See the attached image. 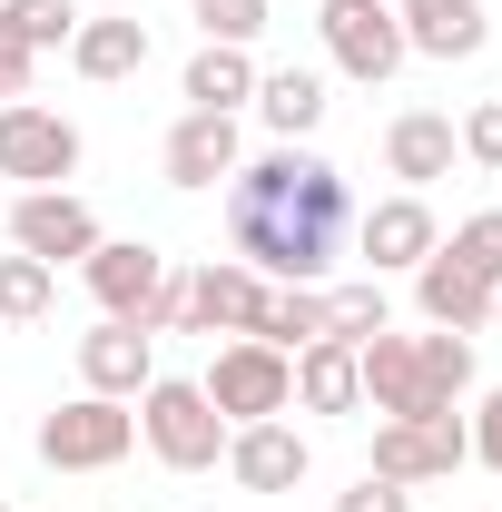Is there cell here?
<instances>
[{"label":"cell","instance_id":"6da1fadb","mask_svg":"<svg viewBox=\"0 0 502 512\" xmlns=\"http://www.w3.org/2000/svg\"><path fill=\"white\" fill-rule=\"evenodd\" d=\"M227 247L266 286H325L335 256L355 247V188H345V168L315 158L306 138H276V148L237 158V178H227Z\"/></svg>","mask_w":502,"mask_h":512},{"label":"cell","instance_id":"7a4b0ae2","mask_svg":"<svg viewBox=\"0 0 502 512\" xmlns=\"http://www.w3.org/2000/svg\"><path fill=\"white\" fill-rule=\"evenodd\" d=\"M355 365H365V404H375L384 424H404V414H463V394H473V335H365L355 345Z\"/></svg>","mask_w":502,"mask_h":512},{"label":"cell","instance_id":"3957f363","mask_svg":"<svg viewBox=\"0 0 502 512\" xmlns=\"http://www.w3.org/2000/svg\"><path fill=\"white\" fill-rule=\"evenodd\" d=\"M138 444L158 453L168 473H217V463H227V414L207 404V384L148 375L138 384Z\"/></svg>","mask_w":502,"mask_h":512},{"label":"cell","instance_id":"277c9868","mask_svg":"<svg viewBox=\"0 0 502 512\" xmlns=\"http://www.w3.org/2000/svg\"><path fill=\"white\" fill-rule=\"evenodd\" d=\"M138 453V404L119 394H69L60 414H40V463L50 473H109Z\"/></svg>","mask_w":502,"mask_h":512},{"label":"cell","instance_id":"5b68a950","mask_svg":"<svg viewBox=\"0 0 502 512\" xmlns=\"http://www.w3.org/2000/svg\"><path fill=\"white\" fill-rule=\"evenodd\" d=\"M207 404L227 414V424H266V414H296V355H276V345H256V335H227L217 355H207Z\"/></svg>","mask_w":502,"mask_h":512},{"label":"cell","instance_id":"8992f818","mask_svg":"<svg viewBox=\"0 0 502 512\" xmlns=\"http://www.w3.org/2000/svg\"><path fill=\"white\" fill-rule=\"evenodd\" d=\"M315 40H325V60L345 69L355 89H384L394 69L414 60V50H404L394 0H315Z\"/></svg>","mask_w":502,"mask_h":512},{"label":"cell","instance_id":"52a82bcc","mask_svg":"<svg viewBox=\"0 0 502 512\" xmlns=\"http://www.w3.org/2000/svg\"><path fill=\"white\" fill-rule=\"evenodd\" d=\"M79 158H89L79 119L40 109V99H0V178H20V188H69Z\"/></svg>","mask_w":502,"mask_h":512},{"label":"cell","instance_id":"ba28073f","mask_svg":"<svg viewBox=\"0 0 502 512\" xmlns=\"http://www.w3.org/2000/svg\"><path fill=\"white\" fill-rule=\"evenodd\" d=\"M10 247L40 256V266L60 276V266H79V256L99 247V207L69 197V188H20L10 197Z\"/></svg>","mask_w":502,"mask_h":512},{"label":"cell","instance_id":"9c48e42d","mask_svg":"<svg viewBox=\"0 0 502 512\" xmlns=\"http://www.w3.org/2000/svg\"><path fill=\"white\" fill-rule=\"evenodd\" d=\"M473 463V444H463V414H404V424H375V463L365 473H384V483H443V473H463Z\"/></svg>","mask_w":502,"mask_h":512},{"label":"cell","instance_id":"30bf717a","mask_svg":"<svg viewBox=\"0 0 502 512\" xmlns=\"http://www.w3.org/2000/svg\"><path fill=\"white\" fill-rule=\"evenodd\" d=\"M434 247H443V227H434V207H424L414 188L355 207V256H365V276H414Z\"/></svg>","mask_w":502,"mask_h":512},{"label":"cell","instance_id":"8fae6325","mask_svg":"<svg viewBox=\"0 0 502 512\" xmlns=\"http://www.w3.org/2000/svg\"><path fill=\"white\" fill-rule=\"evenodd\" d=\"M168 266H178V256H158L148 247V237H99V247L79 256V286H89V296H99V316H148V296H158V286H168Z\"/></svg>","mask_w":502,"mask_h":512},{"label":"cell","instance_id":"7c38bea8","mask_svg":"<svg viewBox=\"0 0 502 512\" xmlns=\"http://www.w3.org/2000/svg\"><path fill=\"white\" fill-rule=\"evenodd\" d=\"M306 473H315V444L286 424V414L227 424V483H237V493H296Z\"/></svg>","mask_w":502,"mask_h":512},{"label":"cell","instance_id":"4fadbf2b","mask_svg":"<svg viewBox=\"0 0 502 512\" xmlns=\"http://www.w3.org/2000/svg\"><path fill=\"white\" fill-rule=\"evenodd\" d=\"M237 158H247V138H237V119H227V109H188V119L168 128V148H158L168 188H188V197L227 188V178H237Z\"/></svg>","mask_w":502,"mask_h":512},{"label":"cell","instance_id":"5bb4252c","mask_svg":"<svg viewBox=\"0 0 502 512\" xmlns=\"http://www.w3.org/2000/svg\"><path fill=\"white\" fill-rule=\"evenodd\" d=\"M266 316V276L237 266V256H207L188 266V335H256Z\"/></svg>","mask_w":502,"mask_h":512},{"label":"cell","instance_id":"9a60e30c","mask_svg":"<svg viewBox=\"0 0 502 512\" xmlns=\"http://www.w3.org/2000/svg\"><path fill=\"white\" fill-rule=\"evenodd\" d=\"M148 375H158V335H138L128 316H99L89 335H79V394H119V404H138Z\"/></svg>","mask_w":502,"mask_h":512},{"label":"cell","instance_id":"2e32d148","mask_svg":"<svg viewBox=\"0 0 502 512\" xmlns=\"http://www.w3.org/2000/svg\"><path fill=\"white\" fill-rule=\"evenodd\" d=\"M453 158H463V138L443 109H404V119L384 128V178H404V188L424 197L434 178H453Z\"/></svg>","mask_w":502,"mask_h":512},{"label":"cell","instance_id":"e0dca14e","mask_svg":"<svg viewBox=\"0 0 502 512\" xmlns=\"http://www.w3.org/2000/svg\"><path fill=\"white\" fill-rule=\"evenodd\" d=\"M414 306H424V325H443V335H483V325H493V286L463 276V266L434 247L424 266H414Z\"/></svg>","mask_w":502,"mask_h":512},{"label":"cell","instance_id":"ac0fdd59","mask_svg":"<svg viewBox=\"0 0 502 512\" xmlns=\"http://www.w3.org/2000/svg\"><path fill=\"white\" fill-rule=\"evenodd\" d=\"M394 20H404V50H424V60H473L493 40L483 0H394Z\"/></svg>","mask_w":502,"mask_h":512},{"label":"cell","instance_id":"d6986e66","mask_svg":"<svg viewBox=\"0 0 502 512\" xmlns=\"http://www.w3.org/2000/svg\"><path fill=\"white\" fill-rule=\"evenodd\" d=\"M296 404H306V414H365V365H355L345 335L296 345Z\"/></svg>","mask_w":502,"mask_h":512},{"label":"cell","instance_id":"ffe728a7","mask_svg":"<svg viewBox=\"0 0 502 512\" xmlns=\"http://www.w3.org/2000/svg\"><path fill=\"white\" fill-rule=\"evenodd\" d=\"M69 69L89 79V89H119L148 69V20H79L69 30Z\"/></svg>","mask_w":502,"mask_h":512},{"label":"cell","instance_id":"44dd1931","mask_svg":"<svg viewBox=\"0 0 502 512\" xmlns=\"http://www.w3.org/2000/svg\"><path fill=\"white\" fill-rule=\"evenodd\" d=\"M256 79H266V69H256L237 40H197V60H188L178 89H188V109H227V119H237V109L256 99Z\"/></svg>","mask_w":502,"mask_h":512},{"label":"cell","instance_id":"7402d4cb","mask_svg":"<svg viewBox=\"0 0 502 512\" xmlns=\"http://www.w3.org/2000/svg\"><path fill=\"white\" fill-rule=\"evenodd\" d=\"M247 109L276 128V138H315V119H325V79H315V69H266Z\"/></svg>","mask_w":502,"mask_h":512},{"label":"cell","instance_id":"603a6c76","mask_svg":"<svg viewBox=\"0 0 502 512\" xmlns=\"http://www.w3.org/2000/svg\"><path fill=\"white\" fill-rule=\"evenodd\" d=\"M315 335H335V306H325V286H266V316H256V345H276V355H296Z\"/></svg>","mask_w":502,"mask_h":512},{"label":"cell","instance_id":"cb8c5ba5","mask_svg":"<svg viewBox=\"0 0 502 512\" xmlns=\"http://www.w3.org/2000/svg\"><path fill=\"white\" fill-rule=\"evenodd\" d=\"M50 306H60V276H50L40 256L10 247V256H0V325H40Z\"/></svg>","mask_w":502,"mask_h":512},{"label":"cell","instance_id":"d4e9b609","mask_svg":"<svg viewBox=\"0 0 502 512\" xmlns=\"http://www.w3.org/2000/svg\"><path fill=\"white\" fill-rule=\"evenodd\" d=\"M0 20H10V30L50 60V50H69V30H79L89 10H79V0H0Z\"/></svg>","mask_w":502,"mask_h":512},{"label":"cell","instance_id":"484cf974","mask_svg":"<svg viewBox=\"0 0 502 512\" xmlns=\"http://www.w3.org/2000/svg\"><path fill=\"white\" fill-rule=\"evenodd\" d=\"M443 256H453L463 276H483V286H502V207H483V217H463V227L443 237Z\"/></svg>","mask_w":502,"mask_h":512},{"label":"cell","instance_id":"4316f807","mask_svg":"<svg viewBox=\"0 0 502 512\" xmlns=\"http://www.w3.org/2000/svg\"><path fill=\"white\" fill-rule=\"evenodd\" d=\"M325 306H335V335H345V345H365V335H384V325H394V306H384L375 276H355V286H325Z\"/></svg>","mask_w":502,"mask_h":512},{"label":"cell","instance_id":"83f0119b","mask_svg":"<svg viewBox=\"0 0 502 512\" xmlns=\"http://www.w3.org/2000/svg\"><path fill=\"white\" fill-rule=\"evenodd\" d=\"M197 30H207V40H237V50H256V30H266V0H197Z\"/></svg>","mask_w":502,"mask_h":512},{"label":"cell","instance_id":"f1b7e54d","mask_svg":"<svg viewBox=\"0 0 502 512\" xmlns=\"http://www.w3.org/2000/svg\"><path fill=\"white\" fill-rule=\"evenodd\" d=\"M453 138H463V158H473V168H493V178H502V99L463 109V128H453Z\"/></svg>","mask_w":502,"mask_h":512},{"label":"cell","instance_id":"f546056e","mask_svg":"<svg viewBox=\"0 0 502 512\" xmlns=\"http://www.w3.org/2000/svg\"><path fill=\"white\" fill-rule=\"evenodd\" d=\"M335 512H414V493H404V483H384V473H355V483L335 493Z\"/></svg>","mask_w":502,"mask_h":512},{"label":"cell","instance_id":"4dcf8cb0","mask_svg":"<svg viewBox=\"0 0 502 512\" xmlns=\"http://www.w3.org/2000/svg\"><path fill=\"white\" fill-rule=\"evenodd\" d=\"M463 444H473V463H483V473H502V384L483 394V404H473V424H463Z\"/></svg>","mask_w":502,"mask_h":512},{"label":"cell","instance_id":"1f68e13d","mask_svg":"<svg viewBox=\"0 0 502 512\" xmlns=\"http://www.w3.org/2000/svg\"><path fill=\"white\" fill-rule=\"evenodd\" d=\"M30 79H40V50L0 20V99H30Z\"/></svg>","mask_w":502,"mask_h":512},{"label":"cell","instance_id":"d6a6232c","mask_svg":"<svg viewBox=\"0 0 502 512\" xmlns=\"http://www.w3.org/2000/svg\"><path fill=\"white\" fill-rule=\"evenodd\" d=\"M493 325H502V286H493Z\"/></svg>","mask_w":502,"mask_h":512},{"label":"cell","instance_id":"836d02e7","mask_svg":"<svg viewBox=\"0 0 502 512\" xmlns=\"http://www.w3.org/2000/svg\"><path fill=\"white\" fill-rule=\"evenodd\" d=\"M0 512H10V503H0Z\"/></svg>","mask_w":502,"mask_h":512}]
</instances>
